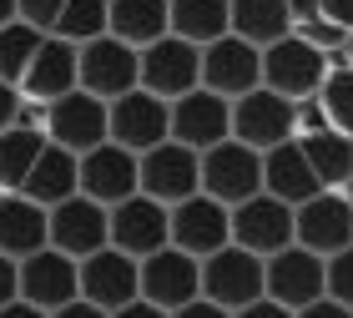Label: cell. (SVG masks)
<instances>
[{
  "mask_svg": "<svg viewBox=\"0 0 353 318\" xmlns=\"http://www.w3.org/2000/svg\"><path fill=\"white\" fill-rule=\"evenodd\" d=\"M328 71H333V56L318 51L313 41H303L298 30H288L283 41L263 46V86L288 97V101L318 97V86H323Z\"/></svg>",
  "mask_w": 353,
  "mask_h": 318,
  "instance_id": "obj_1",
  "label": "cell"
},
{
  "mask_svg": "<svg viewBox=\"0 0 353 318\" xmlns=\"http://www.w3.org/2000/svg\"><path fill=\"white\" fill-rule=\"evenodd\" d=\"M263 293L278 298L283 308H308L313 298L328 293V258H318L313 248L303 243H288L283 252L263 258Z\"/></svg>",
  "mask_w": 353,
  "mask_h": 318,
  "instance_id": "obj_2",
  "label": "cell"
},
{
  "mask_svg": "<svg viewBox=\"0 0 353 318\" xmlns=\"http://www.w3.org/2000/svg\"><path fill=\"white\" fill-rule=\"evenodd\" d=\"M232 137L252 152H272L298 137V101L278 97L268 86H252L248 97L232 101Z\"/></svg>",
  "mask_w": 353,
  "mask_h": 318,
  "instance_id": "obj_3",
  "label": "cell"
},
{
  "mask_svg": "<svg viewBox=\"0 0 353 318\" xmlns=\"http://www.w3.org/2000/svg\"><path fill=\"white\" fill-rule=\"evenodd\" d=\"M137 192L167 202V208H176V202L192 197V192H202V152H192L172 137L162 147L141 152L137 157Z\"/></svg>",
  "mask_w": 353,
  "mask_h": 318,
  "instance_id": "obj_4",
  "label": "cell"
},
{
  "mask_svg": "<svg viewBox=\"0 0 353 318\" xmlns=\"http://www.w3.org/2000/svg\"><path fill=\"white\" fill-rule=\"evenodd\" d=\"M137 86L152 91V97H162V101H176V97H187V91H197L202 86V46L172 36V30L162 41L141 46V81Z\"/></svg>",
  "mask_w": 353,
  "mask_h": 318,
  "instance_id": "obj_5",
  "label": "cell"
},
{
  "mask_svg": "<svg viewBox=\"0 0 353 318\" xmlns=\"http://www.w3.org/2000/svg\"><path fill=\"white\" fill-rule=\"evenodd\" d=\"M46 137H51L56 147L81 157L91 147H101V141H111V106L76 86V91H66V97H56L46 106Z\"/></svg>",
  "mask_w": 353,
  "mask_h": 318,
  "instance_id": "obj_6",
  "label": "cell"
},
{
  "mask_svg": "<svg viewBox=\"0 0 353 318\" xmlns=\"http://www.w3.org/2000/svg\"><path fill=\"white\" fill-rule=\"evenodd\" d=\"M202 192L237 208V202L258 197L263 192V152L243 147L237 137L217 141V147L202 152Z\"/></svg>",
  "mask_w": 353,
  "mask_h": 318,
  "instance_id": "obj_7",
  "label": "cell"
},
{
  "mask_svg": "<svg viewBox=\"0 0 353 318\" xmlns=\"http://www.w3.org/2000/svg\"><path fill=\"white\" fill-rule=\"evenodd\" d=\"M202 298H212L217 308H248V304H258L263 298V258L258 252H248V248H217L212 258H202Z\"/></svg>",
  "mask_w": 353,
  "mask_h": 318,
  "instance_id": "obj_8",
  "label": "cell"
},
{
  "mask_svg": "<svg viewBox=\"0 0 353 318\" xmlns=\"http://www.w3.org/2000/svg\"><path fill=\"white\" fill-rule=\"evenodd\" d=\"M293 243L313 248L318 258H333L353 243V197L323 187L318 197H308L303 208H293Z\"/></svg>",
  "mask_w": 353,
  "mask_h": 318,
  "instance_id": "obj_9",
  "label": "cell"
},
{
  "mask_svg": "<svg viewBox=\"0 0 353 318\" xmlns=\"http://www.w3.org/2000/svg\"><path fill=\"white\" fill-rule=\"evenodd\" d=\"M172 243V208L147 192H132L126 202L111 208V248H121L126 258H152L157 248Z\"/></svg>",
  "mask_w": 353,
  "mask_h": 318,
  "instance_id": "obj_10",
  "label": "cell"
},
{
  "mask_svg": "<svg viewBox=\"0 0 353 318\" xmlns=\"http://www.w3.org/2000/svg\"><path fill=\"white\" fill-rule=\"evenodd\" d=\"M106 106H111V141L126 147V152H137V157L162 147L172 137V101L152 97V91H141V86H132L126 97L106 101Z\"/></svg>",
  "mask_w": 353,
  "mask_h": 318,
  "instance_id": "obj_11",
  "label": "cell"
},
{
  "mask_svg": "<svg viewBox=\"0 0 353 318\" xmlns=\"http://www.w3.org/2000/svg\"><path fill=\"white\" fill-rule=\"evenodd\" d=\"M232 243V208L207 192H192L172 208V248L192 252V258H212L217 248Z\"/></svg>",
  "mask_w": 353,
  "mask_h": 318,
  "instance_id": "obj_12",
  "label": "cell"
},
{
  "mask_svg": "<svg viewBox=\"0 0 353 318\" xmlns=\"http://www.w3.org/2000/svg\"><path fill=\"white\" fill-rule=\"evenodd\" d=\"M202 86L217 91V97H228V101L248 97L252 86H263V51L228 30L222 41L202 46Z\"/></svg>",
  "mask_w": 353,
  "mask_h": 318,
  "instance_id": "obj_13",
  "label": "cell"
},
{
  "mask_svg": "<svg viewBox=\"0 0 353 318\" xmlns=\"http://www.w3.org/2000/svg\"><path fill=\"white\" fill-rule=\"evenodd\" d=\"M141 81V51L137 46H126L117 36H96L81 46V91L101 101H117L126 97Z\"/></svg>",
  "mask_w": 353,
  "mask_h": 318,
  "instance_id": "obj_14",
  "label": "cell"
},
{
  "mask_svg": "<svg viewBox=\"0 0 353 318\" xmlns=\"http://www.w3.org/2000/svg\"><path fill=\"white\" fill-rule=\"evenodd\" d=\"M141 298L157 308H182L192 298H202V258H192L182 248H157L152 258H141Z\"/></svg>",
  "mask_w": 353,
  "mask_h": 318,
  "instance_id": "obj_15",
  "label": "cell"
},
{
  "mask_svg": "<svg viewBox=\"0 0 353 318\" xmlns=\"http://www.w3.org/2000/svg\"><path fill=\"white\" fill-rule=\"evenodd\" d=\"M21 298L36 304V308H46V313H56L61 304L81 298V263H76L71 252L46 243L41 252L21 258Z\"/></svg>",
  "mask_w": 353,
  "mask_h": 318,
  "instance_id": "obj_16",
  "label": "cell"
},
{
  "mask_svg": "<svg viewBox=\"0 0 353 318\" xmlns=\"http://www.w3.org/2000/svg\"><path fill=\"white\" fill-rule=\"evenodd\" d=\"M81 298L96 308H106V313L126 308L132 298H141V263L106 243L101 252L81 258Z\"/></svg>",
  "mask_w": 353,
  "mask_h": 318,
  "instance_id": "obj_17",
  "label": "cell"
},
{
  "mask_svg": "<svg viewBox=\"0 0 353 318\" xmlns=\"http://www.w3.org/2000/svg\"><path fill=\"white\" fill-rule=\"evenodd\" d=\"M228 137H232V101L228 97L197 86V91L172 101V141H182L192 152H207Z\"/></svg>",
  "mask_w": 353,
  "mask_h": 318,
  "instance_id": "obj_18",
  "label": "cell"
},
{
  "mask_svg": "<svg viewBox=\"0 0 353 318\" xmlns=\"http://www.w3.org/2000/svg\"><path fill=\"white\" fill-rule=\"evenodd\" d=\"M106 243H111V208L91 202L86 192H76V197L51 208V248L71 252V258L81 263L91 252H101Z\"/></svg>",
  "mask_w": 353,
  "mask_h": 318,
  "instance_id": "obj_19",
  "label": "cell"
},
{
  "mask_svg": "<svg viewBox=\"0 0 353 318\" xmlns=\"http://www.w3.org/2000/svg\"><path fill=\"white\" fill-rule=\"evenodd\" d=\"M232 243L258 252V258L283 252L288 243H293V208L278 202L272 192H258V197L237 202L232 208Z\"/></svg>",
  "mask_w": 353,
  "mask_h": 318,
  "instance_id": "obj_20",
  "label": "cell"
},
{
  "mask_svg": "<svg viewBox=\"0 0 353 318\" xmlns=\"http://www.w3.org/2000/svg\"><path fill=\"white\" fill-rule=\"evenodd\" d=\"M81 86V46L61 41V36H46L30 71L21 76V101H36V106H51L56 97Z\"/></svg>",
  "mask_w": 353,
  "mask_h": 318,
  "instance_id": "obj_21",
  "label": "cell"
},
{
  "mask_svg": "<svg viewBox=\"0 0 353 318\" xmlns=\"http://www.w3.org/2000/svg\"><path fill=\"white\" fill-rule=\"evenodd\" d=\"M81 192L101 208H117L137 192V152L117 147V141H101V147L81 152Z\"/></svg>",
  "mask_w": 353,
  "mask_h": 318,
  "instance_id": "obj_22",
  "label": "cell"
},
{
  "mask_svg": "<svg viewBox=\"0 0 353 318\" xmlns=\"http://www.w3.org/2000/svg\"><path fill=\"white\" fill-rule=\"evenodd\" d=\"M46 243H51V208L30 202L26 192H0V252L21 263Z\"/></svg>",
  "mask_w": 353,
  "mask_h": 318,
  "instance_id": "obj_23",
  "label": "cell"
},
{
  "mask_svg": "<svg viewBox=\"0 0 353 318\" xmlns=\"http://www.w3.org/2000/svg\"><path fill=\"white\" fill-rule=\"evenodd\" d=\"M263 192H272L278 202H288V208H303L308 197L323 192V182L313 177L298 137L283 141V147H272V152H263Z\"/></svg>",
  "mask_w": 353,
  "mask_h": 318,
  "instance_id": "obj_24",
  "label": "cell"
},
{
  "mask_svg": "<svg viewBox=\"0 0 353 318\" xmlns=\"http://www.w3.org/2000/svg\"><path fill=\"white\" fill-rule=\"evenodd\" d=\"M21 192L30 202H41V208H56V202H66L81 192V157L56 147V141H46V152L36 157V167H30V177L21 182Z\"/></svg>",
  "mask_w": 353,
  "mask_h": 318,
  "instance_id": "obj_25",
  "label": "cell"
},
{
  "mask_svg": "<svg viewBox=\"0 0 353 318\" xmlns=\"http://www.w3.org/2000/svg\"><path fill=\"white\" fill-rule=\"evenodd\" d=\"M172 30V0H106V36L126 46H152Z\"/></svg>",
  "mask_w": 353,
  "mask_h": 318,
  "instance_id": "obj_26",
  "label": "cell"
},
{
  "mask_svg": "<svg viewBox=\"0 0 353 318\" xmlns=\"http://www.w3.org/2000/svg\"><path fill=\"white\" fill-rule=\"evenodd\" d=\"M298 147L303 157H308V167H313V177L333 187V192H343V187H353V137L343 132H313V137H298Z\"/></svg>",
  "mask_w": 353,
  "mask_h": 318,
  "instance_id": "obj_27",
  "label": "cell"
},
{
  "mask_svg": "<svg viewBox=\"0 0 353 318\" xmlns=\"http://www.w3.org/2000/svg\"><path fill=\"white\" fill-rule=\"evenodd\" d=\"M232 30V0H172V36L212 46Z\"/></svg>",
  "mask_w": 353,
  "mask_h": 318,
  "instance_id": "obj_28",
  "label": "cell"
},
{
  "mask_svg": "<svg viewBox=\"0 0 353 318\" xmlns=\"http://www.w3.org/2000/svg\"><path fill=\"white\" fill-rule=\"evenodd\" d=\"M288 30H293L288 0H232V36L252 41L258 51L272 46V41H283Z\"/></svg>",
  "mask_w": 353,
  "mask_h": 318,
  "instance_id": "obj_29",
  "label": "cell"
},
{
  "mask_svg": "<svg viewBox=\"0 0 353 318\" xmlns=\"http://www.w3.org/2000/svg\"><path fill=\"white\" fill-rule=\"evenodd\" d=\"M46 137L41 126H6L0 132V192H21V182L30 177V167H36V157L46 152Z\"/></svg>",
  "mask_w": 353,
  "mask_h": 318,
  "instance_id": "obj_30",
  "label": "cell"
},
{
  "mask_svg": "<svg viewBox=\"0 0 353 318\" xmlns=\"http://www.w3.org/2000/svg\"><path fill=\"white\" fill-rule=\"evenodd\" d=\"M41 41H46V30L26 26L21 15H15L10 26H0V81H10L15 91H21V76L30 71V61H36Z\"/></svg>",
  "mask_w": 353,
  "mask_h": 318,
  "instance_id": "obj_31",
  "label": "cell"
},
{
  "mask_svg": "<svg viewBox=\"0 0 353 318\" xmlns=\"http://www.w3.org/2000/svg\"><path fill=\"white\" fill-rule=\"evenodd\" d=\"M51 36L71 41V46H86L96 36H106V0H66L51 26Z\"/></svg>",
  "mask_w": 353,
  "mask_h": 318,
  "instance_id": "obj_32",
  "label": "cell"
},
{
  "mask_svg": "<svg viewBox=\"0 0 353 318\" xmlns=\"http://www.w3.org/2000/svg\"><path fill=\"white\" fill-rule=\"evenodd\" d=\"M318 106H323V117H328L333 132L353 137V66H348V61H339V66L323 76V86H318Z\"/></svg>",
  "mask_w": 353,
  "mask_h": 318,
  "instance_id": "obj_33",
  "label": "cell"
},
{
  "mask_svg": "<svg viewBox=\"0 0 353 318\" xmlns=\"http://www.w3.org/2000/svg\"><path fill=\"white\" fill-rule=\"evenodd\" d=\"M328 298H339L343 308H353V243L328 258Z\"/></svg>",
  "mask_w": 353,
  "mask_h": 318,
  "instance_id": "obj_34",
  "label": "cell"
},
{
  "mask_svg": "<svg viewBox=\"0 0 353 318\" xmlns=\"http://www.w3.org/2000/svg\"><path fill=\"white\" fill-rule=\"evenodd\" d=\"M61 6H66V0H15V15H21L26 26H36V30H46V36H51Z\"/></svg>",
  "mask_w": 353,
  "mask_h": 318,
  "instance_id": "obj_35",
  "label": "cell"
},
{
  "mask_svg": "<svg viewBox=\"0 0 353 318\" xmlns=\"http://www.w3.org/2000/svg\"><path fill=\"white\" fill-rule=\"evenodd\" d=\"M313 132H328V117L318 106V97H303L298 101V137H313Z\"/></svg>",
  "mask_w": 353,
  "mask_h": 318,
  "instance_id": "obj_36",
  "label": "cell"
},
{
  "mask_svg": "<svg viewBox=\"0 0 353 318\" xmlns=\"http://www.w3.org/2000/svg\"><path fill=\"white\" fill-rule=\"evenodd\" d=\"M15 298H21V263L0 252V308L15 304Z\"/></svg>",
  "mask_w": 353,
  "mask_h": 318,
  "instance_id": "obj_37",
  "label": "cell"
},
{
  "mask_svg": "<svg viewBox=\"0 0 353 318\" xmlns=\"http://www.w3.org/2000/svg\"><path fill=\"white\" fill-rule=\"evenodd\" d=\"M232 318H298V313H293V308H283V304H278V298H268V293H263V298H258V304H248V308H237Z\"/></svg>",
  "mask_w": 353,
  "mask_h": 318,
  "instance_id": "obj_38",
  "label": "cell"
},
{
  "mask_svg": "<svg viewBox=\"0 0 353 318\" xmlns=\"http://www.w3.org/2000/svg\"><path fill=\"white\" fill-rule=\"evenodd\" d=\"M298 318H353V308H343L339 298H328V293H323V298H313L308 308H298Z\"/></svg>",
  "mask_w": 353,
  "mask_h": 318,
  "instance_id": "obj_39",
  "label": "cell"
},
{
  "mask_svg": "<svg viewBox=\"0 0 353 318\" xmlns=\"http://www.w3.org/2000/svg\"><path fill=\"white\" fill-rule=\"evenodd\" d=\"M15 121H21V91H15L10 81H0V132L15 126Z\"/></svg>",
  "mask_w": 353,
  "mask_h": 318,
  "instance_id": "obj_40",
  "label": "cell"
},
{
  "mask_svg": "<svg viewBox=\"0 0 353 318\" xmlns=\"http://www.w3.org/2000/svg\"><path fill=\"white\" fill-rule=\"evenodd\" d=\"M172 318H232V313H228V308H217L212 298H192V304L172 308Z\"/></svg>",
  "mask_w": 353,
  "mask_h": 318,
  "instance_id": "obj_41",
  "label": "cell"
},
{
  "mask_svg": "<svg viewBox=\"0 0 353 318\" xmlns=\"http://www.w3.org/2000/svg\"><path fill=\"white\" fill-rule=\"evenodd\" d=\"M318 10H323V21L353 30V0H318Z\"/></svg>",
  "mask_w": 353,
  "mask_h": 318,
  "instance_id": "obj_42",
  "label": "cell"
},
{
  "mask_svg": "<svg viewBox=\"0 0 353 318\" xmlns=\"http://www.w3.org/2000/svg\"><path fill=\"white\" fill-rule=\"evenodd\" d=\"M51 318H111V313L96 308V304H86V298H71V304H61Z\"/></svg>",
  "mask_w": 353,
  "mask_h": 318,
  "instance_id": "obj_43",
  "label": "cell"
},
{
  "mask_svg": "<svg viewBox=\"0 0 353 318\" xmlns=\"http://www.w3.org/2000/svg\"><path fill=\"white\" fill-rule=\"evenodd\" d=\"M111 318H172L167 308H157V304H147V298H132L126 308H117Z\"/></svg>",
  "mask_w": 353,
  "mask_h": 318,
  "instance_id": "obj_44",
  "label": "cell"
},
{
  "mask_svg": "<svg viewBox=\"0 0 353 318\" xmlns=\"http://www.w3.org/2000/svg\"><path fill=\"white\" fill-rule=\"evenodd\" d=\"M0 318H51L46 308H36V304H26V298H15V304H6L0 308Z\"/></svg>",
  "mask_w": 353,
  "mask_h": 318,
  "instance_id": "obj_45",
  "label": "cell"
},
{
  "mask_svg": "<svg viewBox=\"0 0 353 318\" xmlns=\"http://www.w3.org/2000/svg\"><path fill=\"white\" fill-rule=\"evenodd\" d=\"M15 21V0H0V26H10Z\"/></svg>",
  "mask_w": 353,
  "mask_h": 318,
  "instance_id": "obj_46",
  "label": "cell"
},
{
  "mask_svg": "<svg viewBox=\"0 0 353 318\" xmlns=\"http://www.w3.org/2000/svg\"><path fill=\"white\" fill-rule=\"evenodd\" d=\"M343 61L353 66V30H348V41H343Z\"/></svg>",
  "mask_w": 353,
  "mask_h": 318,
  "instance_id": "obj_47",
  "label": "cell"
}]
</instances>
